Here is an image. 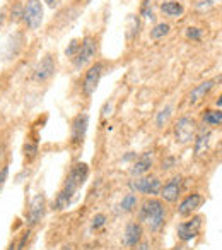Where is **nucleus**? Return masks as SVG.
Listing matches in <instances>:
<instances>
[{
    "instance_id": "nucleus-37",
    "label": "nucleus",
    "mask_w": 222,
    "mask_h": 250,
    "mask_svg": "<svg viewBox=\"0 0 222 250\" xmlns=\"http://www.w3.org/2000/svg\"><path fill=\"white\" fill-rule=\"evenodd\" d=\"M62 250H74V249H72V247H63Z\"/></svg>"
},
{
    "instance_id": "nucleus-6",
    "label": "nucleus",
    "mask_w": 222,
    "mask_h": 250,
    "mask_svg": "<svg viewBox=\"0 0 222 250\" xmlns=\"http://www.w3.org/2000/svg\"><path fill=\"white\" fill-rule=\"evenodd\" d=\"M43 19H45V11H43L41 0H28L24 4V12H22V22L28 26V29L41 28Z\"/></svg>"
},
{
    "instance_id": "nucleus-5",
    "label": "nucleus",
    "mask_w": 222,
    "mask_h": 250,
    "mask_svg": "<svg viewBox=\"0 0 222 250\" xmlns=\"http://www.w3.org/2000/svg\"><path fill=\"white\" fill-rule=\"evenodd\" d=\"M161 180L157 177H149V175H144V177H133L129 182V188L133 194H142L146 197H156L161 192Z\"/></svg>"
},
{
    "instance_id": "nucleus-21",
    "label": "nucleus",
    "mask_w": 222,
    "mask_h": 250,
    "mask_svg": "<svg viewBox=\"0 0 222 250\" xmlns=\"http://www.w3.org/2000/svg\"><path fill=\"white\" fill-rule=\"evenodd\" d=\"M202 120H204V124L208 125V127L222 125V110H207L202 115Z\"/></svg>"
},
{
    "instance_id": "nucleus-17",
    "label": "nucleus",
    "mask_w": 222,
    "mask_h": 250,
    "mask_svg": "<svg viewBox=\"0 0 222 250\" xmlns=\"http://www.w3.org/2000/svg\"><path fill=\"white\" fill-rule=\"evenodd\" d=\"M210 137H212L210 130L202 129V130H198V132H197V136H195V139H193V149H195V154H197V156L204 154L205 151L208 149Z\"/></svg>"
},
{
    "instance_id": "nucleus-25",
    "label": "nucleus",
    "mask_w": 222,
    "mask_h": 250,
    "mask_svg": "<svg viewBox=\"0 0 222 250\" xmlns=\"http://www.w3.org/2000/svg\"><path fill=\"white\" fill-rule=\"evenodd\" d=\"M185 35H186V38L190 40V42H200V40L204 38V31H202L200 28H197V26H188Z\"/></svg>"
},
{
    "instance_id": "nucleus-9",
    "label": "nucleus",
    "mask_w": 222,
    "mask_h": 250,
    "mask_svg": "<svg viewBox=\"0 0 222 250\" xmlns=\"http://www.w3.org/2000/svg\"><path fill=\"white\" fill-rule=\"evenodd\" d=\"M202 223H204V216L202 214L190 216L188 221H183L178 225V228H176L178 238H180L183 243H188L193 238H197L198 233H200V229H202Z\"/></svg>"
},
{
    "instance_id": "nucleus-24",
    "label": "nucleus",
    "mask_w": 222,
    "mask_h": 250,
    "mask_svg": "<svg viewBox=\"0 0 222 250\" xmlns=\"http://www.w3.org/2000/svg\"><path fill=\"white\" fill-rule=\"evenodd\" d=\"M22 12H24V5L14 2V5L11 7V21L12 22H21L22 21Z\"/></svg>"
},
{
    "instance_id": "nucleus-33",
    "label": "nucleus",
    "mask_w": 222,
    "mask_h": 250,
    "mask_svg": "<svg viewBox=\"0 0 222 250\" xmlns=\"http://www.w3.org/2000/svg\"><path fill=\"white\" fill-rule=\"evenodd\" d=\"M45 2H46V5H48V7H52V9L58 7V4H60V0H45Z\"/></svg>"
},
{
    "instance_id": "nucleus-28",
    "label": "nucleus",
    "mask_w": 222,
    "mask_h": 250,
    "mask_svg": "<svg viewBox=\"0 0 222 250\" xmlns=\"http://www.w3.org/2000/svg\"><path fill=\"white\" fill-rule=\"evenodd\" d=\"M176 158L174 156H166L163 161H161V170L163 171H167V170H171V168H174L176 167Z\"/></svg>"
},
{
    "instance_id": "nucleus-1",
    "label": "nucleus",
    "mask_w": 222,
    "mask_h": 250,
    "mask_svg": "<svg viewBox=\"0 0 222 250\" xmlns=\"http://www.w3.org/2000/svg\"><path fill=\"white\" fill-rule=\"evenodd\" d=\"M87 177H89V167L86 163H82V161H79V163H75L70 168L69 177L65 178V184H63L62 190L58 192V195L55 199L56 211H63L65 208H69L77 190L86 184Z\"/></svg>"
},
{
    "instance_id": "nucleus-29",
    "label": "nucleus",
    "mask_w": 222,
    "mask_h": 250,
    "mask_svg": "<svg viewBox=\"0 0 222 250\" xmlns=\"http://www.w3.org/2000/svg\"><path fill=\"white\" fill-rule=\"evenodd\" d=\"M106 225V216L104 214H96L92 218V223H91V226H92V229H99V228H103V226Z\"/></svg>"
},
{
    "instance_id": "nucleus-10",
    "label": "nucleus",
    "mask_w": 222,
    "mask_h": 250,
    "mask_svg": "<svg viewBox=\"0 0 222 250\" xmlns=\"http://www.w3.org/2000/svg\"><path fill=\"white\" fill-rule=\"evenodd\" d=\"M87 127H89V115L77 113L70 122V144L72 146H80L86 137Z\"/></svg>"
},
{
    "instance_id": "nucleus-7",
    "label": "nucleus",
    "mask_w": 222,
    "mask_h": 250,
    "mask_svg": "<svg viewBox=\"0 0 222 250\" xmlns=\"http://www.w3.org/2000/svg\"><path fill=\"white\" fill-rule=\"evenodd\" d=\"M56 74V59L53 53H46L33 70V81L38 84H45Z\"/></svg>"
},
{
    "instance_id": "nucleus-31",
    "label": "nucleus",
    "mask_w": 222,
    "mask_h": 250,
    "mask_svg": "<svg viewBox=\"0 0 222 250\" xmlns=\"http://www.w3.org/2000/svg\"><path fill=\"white\" fill-rule=\"evenodd\" d=\"M24 151H26V156L29 154V160H31V158L36 156V151H38V147H36V144H29L28 143L24 146Z\"/></svg>"
},
{
    "instance_id": "nucleus-2",
    "label": "nucleus",
    "mask_w": 222,
    "mask_h": 250,
    "mask_svg": "<svg viewBox=\"0 0 222 250\" xmlns=\"http://www.w3.org/2000/svg\"><path fill=\"white\" fill-rule=\"evenodd\" d=\"M167 218V209L163 199L147 197L139 208V221L147 226V229L157 233L164 226Z\"/></svg>"
},
{
    "instance_id": "nucleus-19",
    "label": "nucleus",
    "mask_w": 222,
    "mask_h": 250,
    "mask_svg": "<svg viewBox=\"0 0 222 250\" xmlns=\"http://www.w3.org/2000/svg\"><path fill=\"white\" fill-rule=\"evenodd\" d=\"M173 111H174L173 104H166V106L161 108V110L157 111V115H156V127L157 129H164V127L169 124L171 117H173Z\"/></svg>"
},
{
    "instance_id": "nucleus-13",
    "label": "nucleus",
    "mask_w": 222,
    "mask_h": 250,
    "mask_svg": "<svg viewBox=\"0 0 222 250\" xmlns=\"http://www.w3.org/2000/svg\"><path fill=\"white\" fill-rule=\"evenodd\" d=\"M202 204H204L202 194L191 192V194H188L186 197L180 202V206H178V214L183 216V218H190L193 212H197L198 209L202 208Z\"/></svg>"
},
{
    "instance_id": "nucleus-34",
    "label": "nucleus",
    "mask_w": 222,
    "mask_h": 250,
    "mask_svg": "<svg viewBox=\"0 0 222 250\" xmlns=\"http://www.w3.org/2000/svg\"><path fill=\"white\" fill-rule=\"evenodd\" d=\"M110 113H111V103L108 101V103L104 104V108H103V117H108Z\"/></svg>"
},
{
    "instance_id": "nucleus-32",
    "label": "nucleus",
    "mask_w": 222,
    "mask_h": 250,
    "mask_svg": "<svg viewBox=\"0 0 222 250\" xmlns=\"http://www.w3.org/2000/svg\"><path fill=\"white\" fill-rule=\"evenodd\" d=\"M135 250H150V243L149 242H140L139 245L135 247Z\"/></svg>"
},
{
    "instance_id": "nucleus-26",
    "label": "nucleus",
    "mask_w": 222,
    "mask_h": 250,
    "mask_svg": "<svg viewBox=\"0 0 222 250\" xmlns=\"http://www.w3.org/2000/svg\"><path fill=\"white\" fill-rule=\"evenodd\" d=\"M80 40H72V42L69 43V46L65 48V55L69 57V59H74V57L77 55V52H79L80 48Z\"/></svg>"
},
{
    "instance_id": "nucleus-23",
    "label": "nucleus",
    "mask_w": 222,
    "mask_h": 250,
    "mask_svg": "<svg viewBox=\"0 0 222 250\" xmlns=\"http://www.w3.org/2000/svg\"><path fill=\"white\" fill-rule=\"evenodd\" d=\"M129 31H127V36H129L130 40L132 38H135V36H139V33H140V19H139V16H130L129 18Z\"/></svg>"
},
{
    "instance_id": "nucleus-3",
    "label": "nucleus",
    "mask_w": 222,
    "mask_h": 250,
    "mask_svg": "<svg viewBox=\"0 0 222 250\" xmlns=\"http://www.w3.org/2000/svg\"><path fill=\"white\" fill-rule=\"evenodd\" d=\"M197 132H198V124L190 115H183L174 124V139L181 146H186V144L193 143Z\"/></svg>"
},
{
    "instance_id": "nucleus-20",
    "label": "nucleus",
    "mask_w": 222,
    "mask_h": 250,
    "mask_svg": "<svg viewBox=\"0 0 222 250\" xmlns=\"http://www.w3.org/2000/svg\"><path fill=\"white\" fill-rule=\"evenodd\" d=\"M171 33V26L167 24V22H157V24H154L152 28H150V40H154V42H159V40L166 38L167 35Z\"/></svg>"
},
{
    "instance_id": "nucleus-8",
    "label": "nucleus",
    "mask_w": 222,
    "mask_h": 250,
    "mask_svg": "<svg viewBox=\"0 0 222 250\" xmlns=\"http://www.w3.org/2000/svg\"><path fill=\"white\" fill-rule=\"evenodd\" d=\"M103 74H104V62H94L92 65L86 70V76H84V81H82V93L86 94L87 98H91L96 93Z\"/></svg>"
},
{
    "instance_id": "nucleus-15",
    "label": "nucleus",
    "mask_w": 222,
    "mask_h": 250,
    "mask_svg": "<svg viewBox=\"0 0 222 250\" xmlns=\"http://www.w3.org/2000/svg\"><path fill=\"white\" fill-rule=\"evenodd\" d=\"M219 81H221V77H214V79H207V81H204V83L197 84V86L190 91V94H188V103H190L191 106L200 103V101L214 89V86L219 83Z\"/></svg>"
},
{
    "instance_id": "nucleus-30",
    "label": "nucleus",
    "mask_w": 222,
    "mask_h": 250,
    "mask_svg": "<svg viewBox=\"0 0 222 250\" xmlns=\"http://www.w3.org/2000/svg\"><path fill=\"white\" fill-rule=\"evenodd\" d=\"M7 178H9V167H4L2 170H0V192H2V188L5 187Z\"/></svg>"
},
{
    "instance_id": "nucleus-14",
    "label": "nucleus",
    "mask_w": 222,
    "mask_h": 250,
    "mask_svg": "<svg viewBox=\"0 0 222 250\" xmlns=\"http://www.w3.org/2000/svg\"><path fill=\"white\" fill-rule=\"evenodd\" d=\"M45 208H46V199L43 194H36L33 197L31 204H29L28 209V225L35 226L41 221L43 214H45Z\"/></svg>"
},
{
    "instance_id": "nucleus-27",
    "label": "nucleus",
    "mask_w": 222,
    "mask_h": 250,
    "mask_svg": "<svg viewBox=\"0 0 222 250\" xmlns=\"http://www.w3.org/2000/svg\"><path fill=\"white\" fill-rule=\"evenodd\" d=\"M140 14H142L146 19H154L152 4H150V0H144V2H142V7H140Z\"/></svg>"
},
{
    "instance_id": "nucleus-18",
    "label": "nucleus",
    "mask_w": 222,
    "mask_h": 250,
    "mask_svg": "<svg viewBox=\"0 0 222 250\" xmlns=\"http://www.w3.org/2000/svg\"><path fill=\"white\" fill-rule=\"evenodd\" d=\"M161 12L167 18H181L185 14V7L183 4L176 2V0H167V2H163L161 4Z\"/></svg>"
},
{
    "instance_id": "nucleus-11",
    "label": "nucleus",
    "mask_w": 222,
    "mask_h": 250,
    "mask_svg": "<svg viewBox=\"0 0 222 250\" xmlns=\"http://www.w3.org/2000/svg\"><path fill=\"white\" fill-rule=\"evenodd\" d=\"M181 190H183V177L178 175V177H171L169 180L161 187L159 195L164 202L174 204V202H178V199H180Z\"/></svg>"
},
{
    "instance_id": "nucleus-12",
    "label": "nucleus",
    "mask_w": 222,
    "mask_h": 250,
    "mask_svg": "<svg viewBox=\"0 0 222 250\" xmlns=\"http://www.w3.org/2000/svg\"><path fill=\"white\" fill-rule=\"evenodd\" d=\"M142 235H144V226L140 221H130L125 226V231H123V238L122 243L127 249H135L140 242H142Z\"/></svg>"
},
{
    "instance_id": "nucleus-35",
    "label": "nucleus",
    "mask_w": 222,
    "mask_h": 250,
    "mask_svg": "<svg viewBox=\"0 0 222 250\" xmlns=\"http://www.w3.org/2000/svg\"><path fill=\"white\" fill-rule=\"evenodd\" d=\"M215 104H217V106H222V94H221V96H219V100L215 101Z\"/></svg>"
},
{
    "instance_id": "nucleus-16",
    "label": "nucleus",
    "mask_w": 222,
    "mask_h": 250,
    "mask_svg": "<svg viewBox=\"0 0 222 250\" xmlns=\"http://www.w3.org/2000/svg\"><path fill=\"white\" fill-rule=\"evenodd\" d=\"M152 168V153L150 151H146L144 154H140L135 160V163L130 168V175L132 177H144L147 175Z\"/></svg>"
},
{
    "instance_id": "nucleus-36",
    "label": "nucleus",
    "mask_w": 222,
    "mask_h": 250,
    "mask_svg": "<svg viewBox=\"0 0 222 250\" xmlns=\"http://www.w3.org/2000/svg\"><path fill=\"white\" fill-rule=\"evenodd\" d=\"M16 249V245H14V243H11V247H9V250H14Z\"/></svg>"
},
{
    "instance_id": "nucleus-4",
    "label": "nucleus",
    "mask_w": 222,
    "mask_h": 250,
    "mask_svg": "<svg viewBox=\"0 0 222 250\" xmlns=\"http://www.w3.org/2000/svg\"><path fill=\"white\" fill-rule=\"evenodd\" d=\"M97 55V40L92 35L84 36L80 48L77 52V55L72 59V65L75 70H82L86 65H89L94 60V57Z\"/></svg>"
},
{
    "instance_id": "nucleus-22",
    "label": "nucleus",
    "mask_w": 222,
    "mask_h": 250,
    "mask_svg": "<svg viewBox=\"0 0 222 250\" xmlns=\"http://www.w3.org/2000/svg\"><path fill=\"white\" fill-rule=\"evenodd\" d=\"M137 206H139V199H137V195L133 194V192L127 194L125 197L122 199V202H120V209H122L123 212H132Z\"/></svg>"
}]
</instances>
